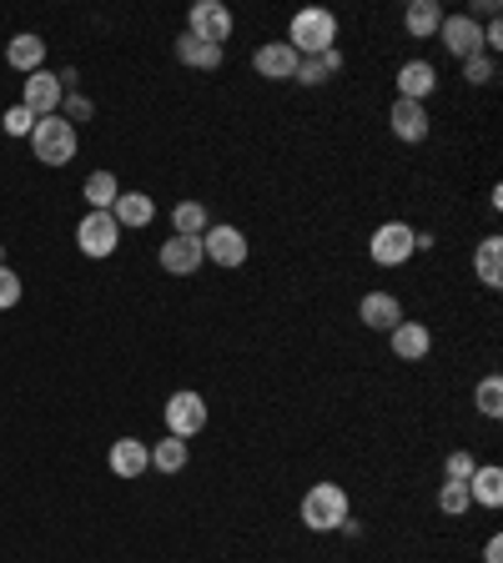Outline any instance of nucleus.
Instances as JSON below:
<instances>
[{"instance_id": "obj_16", "label": "nucleus", "mask_w": 503, "mask_h": 563, "mask_svg": "<svg viewBox=\"0 0 503 563\" xmlns=\"http://www.w3.org/2000/svg\"><path fill=\"white\" fill-rule=\"evenodd\" d=\"M107 463H111V473L116 478H142V473H152V443H142V438H116L111 443V453H107Z\"/></svg>"}, {"instance_id": "obj_18", "label": "nucleus", "mask_w": 503, "mask_h": 563, "mask_svg": "<svg viewBox=\"0 0 503 563\" xmlns=\"http://www.w3.org/2000/svg\"><path fill=\"white\" fill-rule=\"evenodd\" d=\"M5 66H11V71H21V76L46 71V41H41L36 31L11 36V46H5Z\"/></svg>"}, {"instance_id": "obj_17", "label": "nucleus", "mask_w": 503, "mask_h": 563, "mask_svg": "<svg viewBox=\"0 0 503 563\" xmlns=\"http://www.w3.org/2000/svg\"><path fill=\"white\" fill-rule=\"evenodd\" d=\"M388 348H393L398 362H423L433 352V327L428 323H398L393 333H388Z\"/></svg>"}, {"instance_id": "obj_2", "label": "nucleus", "mask_w": 503, "mask_h": 563, "mask_svg": "<svg viewBox=\"0 0 503 563\" xmlns=\"http://www.w3.org/2000/svg\"><path fill=\"white\" fill-rule=\"evenodd\" d=\"M31 151H36L41 167H71L76 151H81V132L66 116H41L31 126Z\"/></svg>"}, {"instance_id": "obj_22", "label": "nucleus", "mask_w": 503, "mask_h": 563, "mask_svg": "<svg viewBox=\"0 0 503 563\" xmlns=\"http://www.w3.org/2000/svg\"><path fill=\"white\" fill-rule=\"evenodd\" d=\"M473 277H479L489 292L503 288V237H483L473 247Z\"/></svg>"}, {"instance_id": "obj_24", "label": "nucleus", "mask_w": 503, "mask_h": 563, "mask_svg": "<svg viewBox=\"0 0 503 563\" xmlns=\"http://www.w3.org/2000/svg\"><path fill=\"white\" fill-rule=\"evenodd\" d=\"M187 463H192V443H181V438H171V432L152 443V468H156V473L177 478V473H181Z\"/></svg>"}, {"instance_id": "obj_10", "label": "nucleus", "mask_w": 503, "mask_h": 563, "mask_svg": "<svg viewBox=\"0 0 503 563\" xmlns=\"http://www.w3.org/2000/svg\"><path fill=\"white\" fill-rule=\"evenodd\" d=\"M388 126H393V136L403 146H423L433 136V111L418 106V101L393 97V106H388Z\"/></svg>"}, {"instance_id": "obj_4", "label": "nucleus", "mask_w": 503, "mask_h": 563, "mask_svg": "<svg viewBox=\"0 0 503 563\" xmlns=\"http://www.w3.org/2000/svg\"><path fill=\"white\" fill-rule=\"evenodd\" d=\"M161 423H167L171 438L192 443V438H202V432H206L212 408H206V397L197 393V387H177V393L167 397V408H161Z\"/></svg>"}, {"instance_id": "obj_33", "label": "nucleus", "mask_w": 503, "mask_h": 563, "mask_svg": "<svg viewBox=\"0 0 503 563\" xmlns=\"http://www.w3.org/2000/svg\"><path fill=\"white\" fill-rule=\"evenodd\" d=\"M0 126H5V136H31V126H36V116H31V111H25L21 101H15V106L5 111V116H0Z\"/></svg>"}, {"instance_id": "obj_7", "label": "nucleus", "mask_w": 503, "mask_h": 563, "mask_svg": "<svg viewBox=\"0 0 503 563\" xmlns=\"http://www.w3.org/2000/svg\"><path fill=\"white\" fill-rule=\"evenodd\" d=\"M76 247H81V257H91V262L116 257V247H121L116 216H111V212H86L81 222H76Z\"/></svg>"}, {"instance_id": "obj_30", "label": "nucleus", "mask_w": 503, "mask_h": 563, "mask_svg": "<svg viewBox=\"0 0 503 563\" xmlns=\"http://www.w3.org/2000/svg\"><path fill=\"white\" fill-rule=\"evenodd\" d=\"M56 116H66V121L76 126V132H81V121L97 116V101L81 97V91H66V97H60V111H56Z\"/></svg>"}, {"instance_id": "obj_35", "label": "nucleus", "mask_w": 503, "mask_h": 563, "mask_svg": "<svg viewBox=\"0 0 503 563\" xmlns=\"http://www.w3.org/2000/svg\"><path fill=\"white\" fill-rule=\"evenodd\" d=\"M483 50H489V56H499V50H503V25L499 21L483 25Z\"/></svg>"}, {"instance_id": "obj_26", "label": "nucleus", "mask_w": 503, "mask_h": 563, "mask_svg": "<svg viewBox=\"0 0 503 563\" xmlns=\"http://www.w3.org/2000/svg\"><path fill=\"white\" fill-rule=\"evenodd\" d=\"M212 227V212H206V202H177L171 206V237H202V232Z\"/></svg>"}, {"instance_id": "obj_9", "label": "nucleus", "mask_w": 503, "mask_h": 563, "mask_svg": "<svg viewBox=\"0 0 503 563\" xmlns=\"http://www.w3.org/2000/svg\"><path fill=\"white\" fill-rule=\"evenodd\" d=\"M438 66L433 60H423V56H413V60H403L398 66V76H393V86H398V97L403 101H418V106H428L433 97H438Z\"/></svg>"}, {"instance_id": "obj_19", "label": "nucleus", "mask_w": 503, "mask_h": 563, "mask_svg": "<svg viewBox=\"0 0 503 563\" xmlns=\"http://www.w3.org/2000/svg\"><path fill=\"white\" fill-rule=\"evenodd\" d=\"M468 498H473V508L499 514V508H503V468L499 463H479V468H473V478H468Z\"/></svg>"}, {"instance_id": "obj_6", "label": "nucleus", "mask_w": 503, "mask_h": 563, "mask_svg": "<svg viewBox=\"0 0 503 563\" xmlns=\"http://www.w3.org/2000/svg\"><path fill=\"white\" fill-rule=\"evenodd\" d=\"M202 257L212 267H222V272H237L252 257V241H247V232L232 227V222H212V227L202 232Z\"/></svg>"}, {"instance_id": "obj_37", "label": "nucleus", "mask_w": 503, "mask_h": 563, "mask_svg": "<svg viewBox=\"0 0 503 563\" xmlns=\"http://www.w3.org/2000/svg\"><path fill=\"white\" fill-rule=\"evenodd\" d=\"M0 267H5V241H0Z\"/></svg>"}, {"instance_id": "obj_31", "label": "nucleus", "mask_w": 503, "mask_h": 563, "mask_svg": "<svg viewBox=\"0 0 503 563\" xmlns=\"http://www.w3.org/2000/svg\"><path fill=\"white\" fill-rule=\"evenodd\" d=\"M438 508H444L448 518H463L468 508H473V498H468V483H444V488H438Z\"/></svg>"}, {"instance_id": "obj_36", "label": "nucleus", "mask_w": 503, "mask_h": 563, "mask_svg": "<svg viewBox=\"0 0 503 563\" xmlns=\"http://www.w3.org/2000/svg\"><path fill=\"white\" fill-rule=\"evenodd\" d=\"M483 563H503V539H499V533L483 543Z\"/></svg>"}, {"instance_id": "obj_29", "label": "nucleus", "mask_w": 503, "mask_h": 563, "mask_svg": "<svg viewBox=\"0 0 503 563\" xmlns=\"http://www.w3.org/2000/svg\"><path fill=\"white\" fill-rule=\"evenodd\" d=\"M458 66H463V81L468 86H493V81H499V56H489V50L458 60Z\"/></svg>"}, {"instance_id": "obj_34", "label": "nucleus", "mask_w": 503, "mask_h": 563, "mask_svg": "<svg viewBox=\"0 0 503 563\" xmlns=\"http://www.w3.org/2000/svg\"><path fill=\"white\" fill-rule=\"evenodd\" d=\"M21 277H15L11 272V267H0V312H11L15 307V302H21Z\"/></svg>"}, {"instance_id": "obj_15", "label": "nucleus", "mask_w": 503, "mask_h": 563, "mask_svg": "<svg viewBox=\"0 0 503 563\" xmlns=\"http://www.w3.org/2000/svg\"><path fill=\"white\" fill-rule=\"evenodd\" d=\"M156 262H161V272L171 277H197L202 272V237H167L161 241V252H156Z\"/></svg>"}, {"instance_id": "obj_23", "label": "nucleus", "mask_w": 503, "mask_h": 563, "mask_svg": "<svg viewBox=\"0 0 503 563\" xmlns=\"http://www.w3.org/2000/svg\"><path fill=\"white\" fill-rule=\"evenodd\" d=\"M177 60L181 66H192V71H216V66H222V60H227V46H206V41H197V36H187V31H181L177 36Z\"/></svg>"}, {"instance_id": "obj_11", "label": "nucleus", "mask_w": 503, "mask_h": 563, "mask_svg": "<svg viewBox=\"0 0 503 563\" xmlns=\"http://www.w3.org/2000/svg\"><path fill=\"white\" fill-rule=\"evenodd\" d=\"M60 97H66V86H60L56 71H36V76H25L21 81V106L31 111V116H56L60 111Z\"/></svg>"}, {"instance_id": "obj_28", "label": "nucleus", "mask_w": 503, "mask_h": 563, "mask_svg": "<svg viewBox=\"0 0 503 563\" xmlns=\"http://www.w3.org/2000/svg\"><path fill=\"white\" fill-rule=\"evenodd\" d=\"M473 408H479L483 418H503V378L499 372H489V378L473 383Z\"/></svg>"}, {"instance_id": "obj_21", "label": "nucleus", "mask_w": 503, "mask_h": 563, "mask_svg": "<svg viewBox=\"0 0 503 563\" xmlns=\"http://www.w3.org/2000/svg\"><path fill=\"white\" fill-rule=\"evenodd\" d=\"M438 25H444V5L438 0H407L403 11V31L413 41H433L438 36Z\"/></svg>"}, {"instance_id": "obj_8", "label": "nucleus", "mask_w": 503, "mask_h": 563, "mask_svg": "<svg viewBox=\"0 0 503 563\" xmlns=\"http://www.w3.org/2000/svg\"><path fill=\"white\" fill-rule=\"evenodd\" d=\"M232 31H237V21H232V5H222V0H197L187 11V36L206 41V46H227Z\"/></svg>"}, {"instance_id": "obj_3", "label": "nucleus", "mask_w": 503, "mask_h": 563, "mask_svg": "<svg viewBox=\"0 0 503 563\" xmlns=\"http://www.w3.org/2000/svg\"><path fill=\"white\" fill-rule=\"evenodd\" d=\"M368 257H372V267H407L413 257H418V227H407V222H383V227H372V237H368Z\"/></svg>"}, {"instance_id": "obj_27", "label": "nucleus", "mask_w": 503, "mask_h": 563, "mask_svg": "<svg viewBox=\"0 0 503 563\" xmlns=\"http://www.w3.org/2000/svg\"><path fill=\"white\" fill-rule=\"evenodd\" d=\"M81 196L91 202V212H111V206H116V196H121L116 171H91V177H86V187H81Z\"/></svg>"}, {"instance_id": "obj_12", "label": "nucleus", "mask_w": 503, "mask_h": 563, "mask_svg": "<svg viewBox=\"0 0 503 563\" xmlns=\"http://www.w3.org/2000/svg\"><path fill=\"white\" fill-rule=\"evenodd\" d=\"M438 41H444V50L454 60H468V56H479V50H483V25L468 21L463 11L444 15V25H438Z\"/></svg>"}, {"instance_id": "obj_13", "label": "nucleus", "mask_w": 503, "mask_h": 563, "mask_svg": "<svg viewBox=\"0 0 503 563\" xmlns=\"http://www.w3.org/2000/svg\"><path fill=\"white\" fill-rule=\"evenodd\" d=\"M298 50L288 41H262V46L252 50V71L262 76V81H292L298 76Z\"/></svg>"}, {"instance_id": "obj_20", "label": "nucleus", "mask_w": 503, "mask_h": 563, "mask_svg": "<svg viewBox=\"0 0 503 563\" xmlns=\"http://www.w3.org/2000/svg\"><path fill=\"white\" fill-rule=\"evenodd\" d=\"M111 216H116V227L121 232H142L156 222V202L146 192H121L116 206H111Z\"/></svg>"}, {"instance_id": "obj_25", "label": "nucleus", "mask_w": 503, "mask_h": 563, "mask_svg": "<svg viewBox=\"0 0 503 563\" xmlns=\"http://www.w3.org/2000/svg\"><path fill=\"white\" fill-rule=\"evenodd\" d=\"M343 71V50H323V56H302L298 60V76H292V81H302V86H327L333 81V76Z\"/></svg>"}, {"instance_id": "obj_5", "label": "nucleus", "mask_w": 503, "mask_h": 563, "mask_svg": "<svg viewBox=\"0 0 503 563\" xmlns=\"http://www.w3.org/2000/svg\"><path fill=\"white\" fill-rule=\"evenodd\" d=\"M337 41V15L323 11V5H308V11L292 15L288 25V46L298 50V56H323V50H333Z\"/></svg>"}, {"instance_id": "obj_1", "label": "nucleus", "mask_w": 503, "mask_h": 563, "mask_svg": "<svg viewBox=\"0 0 503 563\" xmlns=\"http://www.w3.org/2000/svg\"><path fill=\"white\" fill-rule=\"evenodd\" d=\"M353 518V498L343 483H312L298 504V523L308 533H337Z\"/></svg>"}, {"instance_id": "obj_14", "label": "nucleus", "mask_w": 503, "mask_h": 563, "mask_svg": "<svg viewBox=\"0 0 503 563\" xmlns=\"http://www.w3.org/2000/svg\"><path fill=\"white\" fill-rule=\"evenodd\" d=\"M358 323L368 327V333H393V327L403 323V302H398L393 292H383V288L362 292V302H358Z\"/></svg>"}, {"instance_id": "obj_32", "label": "nucleus", "mask_w": 503, "mask_h": 563, "mask_svg": "<svg viewBox=\"0 0 503 563\" xmlns=\"http://www.w3.org/2000/svg\"><path fill=\"white\" fill-rule=\"evenodd\" d=\"M473 468H479L473 453H468V448H454V453L444 458V483H468L473 478Z\"/></svg>"}]
</instances>
